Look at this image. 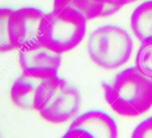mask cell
<instances>
[{
	"label": "cell",
	"instance_id": "obj_1",
	"mask_svg": "<svg viewBox=\"0 0 152 138\" xmlns=\"http://www.w3.org/2000/svg\"><path fill=\"white\" fill-rule=\"evenodd\" d=\"M102 88L105 101L120 116L136 117L152 107V78L136 67L121 71L111 82H102Z\"/></svg>",
	"mask_w": 152,
	"mask_h": 138
},
{
	"label": "cell",
	"instance_id": "obj_2",
	"mask_svg": "<svg viewBox=\"0 0 152 138\" xmlns=\"http://www.w3.org/2000/svg\"><path fill=\"white\" fill-rule=\"evenodd\" d=\"M81 103L78 90L58 76L39 84L34 99V111L47 122L61 124L77 117Z\"/></svg>",
	"mask_w": 152,
	"mask_h": 138
},
{
	"label": "cell",
	"instance_id": "obj_3",
	"mask_svg": "<svg viewBox=\"0 0 152 138\" xmlns=\"http://www.w3.org/2000/svg\"><path fill=\"white\" fill-rule=\"evenodd\" d=\"M86 28L87 19L76 10L53 9L42 19L39 40L41 46L62 55L81 43Z\"/></svg>",
	"mask_w": 152,
	"mask_h": 138
},
{
	"label": "cell",
	"instance_id": "obj_4",
	"mask_svg": "<svg viewBox=\"0 0 152 138\" xmlns=\"http://www.w3.org/2000/svg\"><path fill=\"white\" fill-rule=\"evenodd\" d=\"M134 43L129 33L117 25L100 26L92 31L87 43L88 54L96 66L116 70L129 61Z\"/></svg>",
	"mask_w": 152,
	"mask_h": 138
},
{
	"label": "cell",
	"instance_id": "obj_5",
	"mask_svg": "<svg viewBox=\"0 0 152 138\" xmlns=\"http://www.w3.org/2000/svg\"><path fill=\"white\" fill-rule=\"evenodd\" d=\"M44 14L41 10L32 7L13 10L9 19L8 31L15 49L28 51L41 46L39 36Z\"/></svg>",
	"mask_w": 152,
	"mask_h": 138
},
{
	"label": "cell",
	"instance_id": "obj_6",
	"mask_svg": "<svg viewBox=\"0 0 152 138\" xmlns=\"http://www.w3.org/2000/svg\"><path fill=\"white\" fill-rule=\"evenodd\" d=\"M19 61L22 73L44 81L58 76L62 55L40 46L31 50L19 51Z\"/></svg>",
	"mask_w": 152,
	"mask_h": 138
},
{
	"label": "cell",
	"instance_id": "obj_7",
	"mask_svg": "<svg viewBox=\"0 0 152 138\" xmlns=\"http://www.w3.org/2000/svg\"><path fill=\"white\" fill-rule=\"evenodd\" d=\"M69 128H80L94 138H118V127L110 115L100 111H90L77 116Z\"/></svg>",
	"mask_w": 152,
	"mask_h": 138
},
{
	"label": "cell",
	"instance_id": "obj_8",
	"mask_svg": "<svg viewBox=\"0 0 152 138\" xmlns=\"http://www.w3.org/2000/svg\"><path fill=\"white\" fill-rule=\"evenodd\" d=\"M42 82L22 73L13 82L10 90V99L13 104L22 110H34L36 92Z\"/></svg>",
	"mask_w": 152,
	"mask_h": 138
},
{
	"label": "cell",
	"instance_id": "obj_9",
	"mask_svg": "<svg viewBox=\"0 0 152 138\" xmlns=\"http://www.w3.org/2000/svg\"><path fill=\"white\" fill-rule=\"evenodd\" d=\"M71 8L83 15L88 20L114 14L108 7L93 0H54L53 9Z\"/></svg>",
	"mask_w": 152,
	"mask_h": 138
},
{
	"label": "cell",
	"instance_id": "obj_10",
	"mask_svg": "<svg viewBox=\"0 0 152 138\" xmlns=\"http://www.w3.org/2000/svg\"><path fill=\"white\" fill-rule=\"evenodd\" d=\"M131 27L140 42L152 36V0L136 7L131 16Z\"/></svg>",
	"mask_w": 152,
	"mask_h": 138
},
{
	"label": "cell",
	"instance_id": "obj_11",
	"mask_svg": "<svg viewBox=\"0 0 152 138\" xmlns=\"http://www.w3.org/2000/svg\"><path fill=\"white\" fill-rule=\"evenodd\" d=\"M135 67L145 76L152 78V36L141 42L135 58Z\"/></svg>",
	"mask_w": 152,
	"mask_h": 138
},
{
	"label": "cell",
	"instance_id": "obj_12",
	"mask_svg": "<svg viewBox=\"0 0 152 138\" xmlns=\"http://www.w3.org/2000/svg\"><path fill=\"white\" fill-rule=\"evenodd\" d=\"M12 12L13 10L10 8H0V53L15 49L8 31L9 19Z\"/></svg>",
	"mask_w": 152,
	"mask_h": 138
},
{
	"label": "cell",
	"instance_id": "obj_13",
	"mask_svg": "<svg viewBox=\"0 0 152 138\" xmlns=\"http://www.w3.org/2000/svg\"><path fill=\"white\" fill-rule=\"evenodd\" d=\"M131 138H152V116L138 124Z\"/></svg>",
	"mask_w": 152,
	"mask_h": 138
},
{
	"label": "cell",
	"instance_id": "obj_14",
	"mask_svg": "<svg viewBox=\"0 0 152 138\" xmlns=\"http://www.w3.org/2000/svg\"><path fill=\"white\" fill-rule=\"evenodd\" d=\"M97 4L103 5L112 10L114 13L126 4H131L138 0H93Z\"/></svg>",
	"mask_w": 152,
	"mask_h": 138
},
{
	"label": "cell",
	"instance_id": "obj_15",
	"mask_svg": "<svg viewBox=\"0 0 152 138\" xmlns=\"http://www.w3.org/2000/svg\"><path fill=\"white\" fill-rule=\"evenodd\" d=\"M61 138H94L86 131L80 128H69Z\"/></svg>",
	"mask_w": 152,
	"mask_h": 138
}]
</instances>
